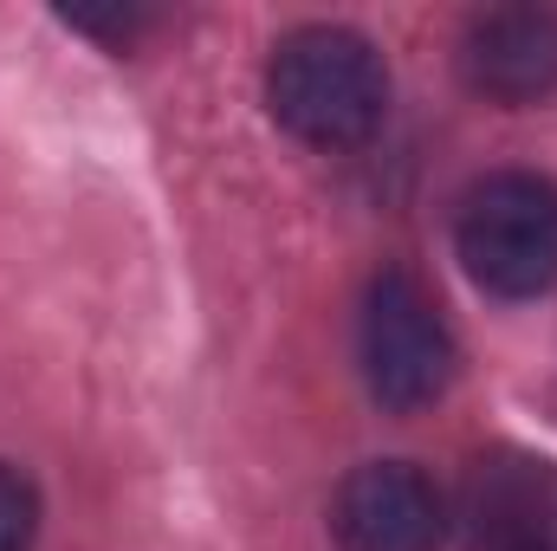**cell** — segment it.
I'll return each mask as SVG.
<instances>
[{
	"instance_id": "52a82bcc",
	"label": "cell",
	"mask_w": 557,
	"mask_h": 551,
	"mask_svg": "<svg viewBox=\"0 0 557 551\" xmlns=\"http://www.w3.org/2000/svg\"><path fill=\"white\" fill-rule=\"evenodd\" d=\"M525 551H539V546H525Z\"/></svg>"
},
{
	"instance_id": "5b68a950",
	"label": "cell",
	"mask_w": 557,
	"mask_h": 551,
	"mask_svg": "<svg viewBox=\"0 0 557 551\" xmlns=\"http://www.w3.org/2000/svg\"><path fill=\"white\" fill-rule=\"evenodd\" d=\"M460 78L493 105H539L557 91L552 7H486L460 33Z\"/></svg>"
},
{
	"instance_id": "277c9868",
	"label": "cell",
	"mask_w": 557,
	"mask_h": 551,
	"mask_svg": "<svg viewBox=\"0 0 557 551\" xmlns=\"http://www.w3.org/2000/svg\"><path fill=\"white\" fill-rule=\"evenodd\" d=\"M331 532H337V551H434L447 532V506L421 467L370 461L337 487Z\"/></svg>"
},
{
	"instance_id": "8992f818",
	"label": "cell",
	"mask_w": 557,
	"mask_h": 551,
	"mask_svg": "<svg viewBox=\"0 0 557 551\" xmlns=\"http://www.w3.org/2000/svg\"><path fill=\"white\" fill-rule=\"evenodd\" d=\"M33 532H39V500L26 487V474H13L0 461V551H33Z\"/></svg>"
},
{
	"instance_id": "3957f363",
	"label": "cell",
	"mask_w": 557,
	"mask_h": 551,
	"mask_svg": "<svg viewBox=\"0 0 557 551\" xmlns=\"http://www.w3.org/2000/svg\"><path fill=\"white\" fill-rule=\"evenodd\" d=\"M363 377L383 409L409 415L447 396L454 383V331L416 273L389 267L363 292Z\"/></svg>"
},
{
	"instance_id": "7a4b0ae2",
	"label": "cell",
	"mask_w": 557,
	"mask_h": 551,
	"mask_svg": "<svg viewBox=\"0 0 557 551\" xmlns=\"http://www.w3.org/2000/svg\"><path fill=\"white\" fill-rule=\"evenodd\" d=\"M460 267L499 298H539L557 285V182L499 169L467 188L454 221Z\"/></svg>"
},
{
	"instance_id": "6da1fadb",
	"label": "cell",
	"mask_w": 557,
	"mask_h": 551,
	"mask_svg": "<svg viewBox=\"0 0 557 551\" xmlns=\"http://www.w3.org/2000/svg\"><path fill=\"white\" fill-rule=\"evenodd\" d=\"M267 105L311 149H357L389 111L383 52L350 26H298L273 46Z\"/></svg>"
}]
</instances>
